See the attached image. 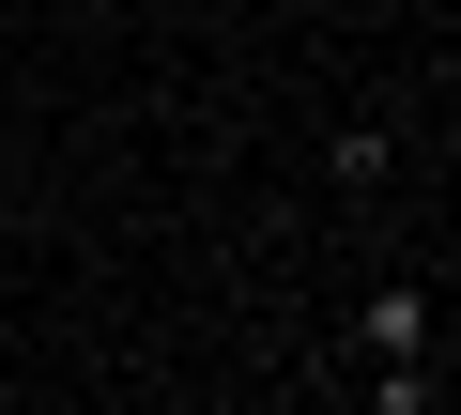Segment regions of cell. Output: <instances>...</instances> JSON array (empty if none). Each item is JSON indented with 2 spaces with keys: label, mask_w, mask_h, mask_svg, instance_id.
I'll return each instance as SVG.
<instances>
[{
  "label": "cell",
  "mask_w": 461,
  "mask_h": 415,
  "mask_svg": "<svg viewBox=\"0 0 461 415\" xmlns=\"http://www.w3.org/2000/svg\"><path fill=\"white\" fill-rule=\"evenodd\" d=\"M354 354H430V293H415V277H384V293L354 308Z\"/></svg>",
  "instance_id": "obj_1"
},
{
  "label": "cell",
  "mask_w": 461,
  "mask_h": 415,
  "mask_svg": "<svg viewBox=\"0 0 461 415\" xmlns=\"http://www.w3.org/2000/svg\"><path fill=\"white\" fill-rule=\"evenodd\" d=\"M323 169H339V185H384V169H400V139H384V123H339V139H323Z\"/></svg>",
  "instance_id": "obj_2"
}]
</instances>
